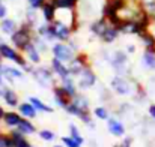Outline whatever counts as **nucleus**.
<instances>
[{"label":"nucleus","mask_w":155,"mask_h":147,"mask_svg":"<svg viewBox=\"0 0 155 147\" xmlns=\"http://www.w3.org/2000/svg\"><path fill=\"white\" fill-rule=\"evenodd\" d=\"M0 147H12L11 138H8L5 135H0Z\"/></svg>","instance_id":"obj_30"},{"label":"nucleus","mask_w":155,"mask_h":147,"mask_svg":"<svg viewBox=\"0 0 155 147\" xmlns=\"http://www.w3.org/2000/svg\"><path fill=\"white\" fill-rule=\"evenodd\" d=\"M0 54L3 56V57H8V59H12L14 62H17V63H20V65H23L24 62H23V59L14 51V50L11 48V47H8V45H2L0 47Z\"/></svg>","instance_id":"obj_5"},{"label":"nucleus","mask_w":155,"mask_h":147,"mask_svg":"<svg viewBox=\"0 0 155 147\" xmlns=\"http://www.w3.org/2000/svg\"><path fill=\"white\" fill-rule=\"evenodd\" d=\"M26 147H32V146H30V144H29V146H26Z\"/></svg>","instance_id":"obj_40"},{"label":"nucleus","mask_w":155,"mask_h":147,"mask_svg":"<svg viewBox=\"0 0 155 147\" xmlns=\"http://www.w3.org/2000/svg\"><path fill=\"white\" fill-rule=\"evenodd\" d=\"M50 33H53L59 39H68V36H69V30H68L66 24L60 23V21H56L50 27Z\"/></svg>","instance_id":"obj_1"},{"label":"nucleus","mask_w":155,"mask_h":147,"mask_svg":"<svg viewBox=\"0 0 155 147\" xmlns=\"http://www.w3.org/2000/svg\"><path fill=\"white\" fill-rule=\"evenodd\" d=\"M56 98H57L59 105L66 107V105H68V98H71V95L62 87V89H57V90H56Z\"/></svg>","instance_id":"obj_8"},{"label":"nucleus","mask_w":155,"mask_h":147,"mask_svg":"<svg viewBox=\"0 0 155 147\" xmlns=\"http://www.w3.org/2000/svg\"><path fill=\"white\" fill-rule=\"evenodd\" d=\"M3 86H5V84H3V81H2V78H0V96L5 95V92H3Z\"/></svg>","instance_id":"obj_36"},{"label":"nucleus","mask_w":155,"mask_h":147,"mask_svg":"<svg viewBox=\"0 0 155 147\" xmlns=\"http://www.w3.org/2000/svg\"><path fill=\"white\" fill-rule=\"evenodd\" d=\"M2 45H3V42H2V38H0V47H2Z\"/></svg>","instance_id":"obj_38"},{"label":"nucleus","mask_w":155,"mask_h":147,"mask_svg":"<svg viewBox=\"0 0 155 147\" xmlns=\"http://www.w3.org/2000/svg\"><path fill=\"white\" fill-rule=\"evenodd\" d=\"M44 15H45L47 20H51L53 17H54V9H53L51 5H45L44 6Z\"/></svg>","instance_id":"obj_26"},{"label":"nucleus","mask_w":155,"mask_h":147,"mask_svg":"<svg viewBox=\"0 0 155 147\" xmlns=\"http://www.w3.org/2000/svg\"><path fill=\"white\" fill-rule=\"evenodd\" d=\"M53 5L56 8H72L75 5V0H53Z\"/></svg>","instance_id":"obj_19"},{"label":"nucleus","mask_w":155,"mask_h":147,"mask_svg":"<svg viewBox=\"0 0 155 147\" xmlns=\"http://www.w3.org/2000/svg\"><path fill=\"white\" fill-rule=\"evenodd\" d=\"M36 78L41 81V84H42V86H48V84H50V81H51V75H50V72H48V71H45V69L38 71V72H36Z\"/></svg>","instance_id":"obj_12"},{"label":"nucleus","mask_w":155,"mask_h":147,"mask_svg":"<svg viewBox=\"0 0 155 147\" xmlns=\"http://www.w3.org/2000/svg\"><path fill=\"white\" fill-rule=\"evenodd\" d=\"M3 116H5V113H3V108H2V107H0V119H2V117H3Z\"/></svg>","instance_id":"obj_37"},{"label":"nucleus","mask_w":155,"mask_h":147,"mask_svg":"<svg viewBox=\"0 0 155 147\" xmlns=\"http://www.w3.org/2000/svg\"><path fill=\"white\" fill-rule=\"evenodd\" d=\"M149 114H151L152 119H155V105H151V107H149Z\"/></svg>","instance_id":"obj_35"},{"label":"nucleus","mask_w":155,"mask_h":147,"mask_svg":"<svg viewBox=\"0 0 155 147\" xmlns=\"http://www.w3.org/2000/svg\"><path fill=\"white\" fill-rule=\"evenodd\" d=\"M18 131H20L21 134H33V132H35V128H33V125H32L30 122L21 120L20 125H18Z\"/></svg>","instance_id":"obj_13"},{"label":"nucleus","mask_w":155,"mask_h":147,"mask_svg":"<svg viewBox=\"0 0 155 147\" xmlns=\"http://www.w3.org/2000/svg\"><path fill=\"white\" fill-rule=\"evenodd\" d=\"M53 51H54L56 59H59L60 62H68V60L72 59V51L66 45H56Z\"/></svg>","instance_id":"obj_3"},{"label":"nucleus","mask_w":155,"mask_h":147,"mask_svg":"<svg viewBox=\"0 0 155 147\" xmlns=\"http://www.w3.org/2000/svg\"><path fill=\"white\" fill-rule=\"evenodd\" d=\"M5 15H6V8H5L2 3H0V18H3Z\"/></svg>","instance_id":"obj_34"},{"label":"nucleus","mask_w":155,"mask_h":147,"mask_svg":"<svg viewBox=\"0 0 155 147\" xmlns=\"http://www.w3.org/2000/svg\"><path fill=\"white\" fill-rule=\"evenodd\" d=\"M0 68H2V60H0Z\"/></svg>","instance_id":"obj_39"},{"label":"nucleus","mask_w":155,"mask_h":147,"mask_svg":"<svg viewBox=\"0 0 155 147\" xmlns=\"http://www.w3.org/2000/svg\"><path fill=\"white\" fill-rule=\"evenodd\" d=\"M5 77H9V78H20L21 77V72L17 71V69H12V68H5Z\"/></svg>","instance_id":"obj_21"},{"label":"nucleus","mask_w":155,"mask_h":147,"mask_svg":"<svg viewBox=\"0 0 155 147\" xmlns=\"http://www.w3.org/2000/svg\"><path fill=\"white\" fill-rule=\"evenodd\" d=\"M103 36H104V39H105L107 42H110V41L116 39V30H114V29H107Z\"/></svg>","instance_id":"obj_25"},{"label":"nucleus","mask_w":155,"mask_h":147,"mask_svg":"<svg viewBox=\"0 0 155 147\" xmlns=\"http://www.w3.org/2000/svg\"><path fill=\"white\" fill-rule=\"evenodd\" d=\"M29 3L33 6V8H39L44 5V0H29Z\"/></svg>","instance_id":"obj_33"},{"label":"nucleus","mask_w":155,"mask_h":147,"mask_svg":"<svg viewBox=\"0 0 155 147\" xmlns=\"http://www.w3.org/2000/svg\"><path fill=\"white\" fill-rule=\"evenodd\" d=\"M80 74H81V81H80V84H81L83 87H86V86H92V84H94L95 77H94V74H92L91 71L84 69V71H81Z\"/></svg>","instance_id":"obj_7"},{"label":"nucleus","mask_w":155,"mask_h":147,"mask_svg":"<svg viewBox=\"0 0 155 147\" xmlns=\"http://www.w3.org/2000/svg\"><path fill=\"white\" fill-rule=\"evenodd\" d=\"M63 143L68 147H80V143H77L72 137H71V138H63Z\"/></svg>","instance_id":"obj_31"},{"label":"nucleus","mask_w":155,"mask_h":147,"mask_svg":"<svg viewBox=\"0 0 155 147\" xmlns=\"http://www.w3.org/2000/svg\"><path fill=\"white\" fill-rule=\"evenodd\" d=\"M3 98H5V101H6L9 105H15V104L18 102L17 95H15L12 90H6V92H5V95H3Z\"/></svg>","instance_id":"obj_20"},{"label":"nucleus","mask_w":155,"mask_h":147,"mask_svg":"<svg viewBox=\"0 0 155 147\" xmlns=\"http://www.w3.org/2000/svg\"><path fill=\"white\" fill-rule=\"evenodd\" d=\"M71 135H72V138L77 141V143H83V138L80 137V134H78V131H77V128L75 126H71Z\"/></svg>","instance_id":"obj_28"},{"label":"nucleus","mask_w":155,"mask_h":147,"mask_svg":"<svg viewBox=\"0 0 155 147\" xmlns=\"http://www.w3.org/2000/svg\"><path fill=\"white\" fill-rule=\"evenodd\" d=\"M20 113L23 114V116H26V117H35V107L33 105H29V104H23L21 107H20Z\"/></svg>","instance_id":"obj_16"},{"label":"nucleus","mask_w":155,"mask_h":147,"mask_svg":"<svg viewBox=\"0 0 155 147\" xmlns=\"http://www.w3.org/2000/svg\"><path fill=\"white\" fill-rule=\"evenodd\" d=\"M63 89L71 95V98L74 96V93H75V90H74V86H72V83L69 81V80H65V84H63Z\"/></svg>","instance_id":"obj_27"},{"label":"nucleus","mask_w":155,"mask_h":147,"mask_svg":"<svg viewBox=\"0 0 155 147\" xmlns=\"http://www.w3.org/2000/svg\"><path fill=\"white\" fill-rule=\"evenodd\" d=\"M108 27H107V24L104 23V21H98L95 26H94V30H95V33H98V35H101L103 36L104 33H105V30H107Z\"/></svg>","instance_id":"obj_23"},{"label":"nucleus","mask_w":155,"mask_h":147,"mask_svg":"<svg viewBox=\"0 0 155 147\" xmlns=\"http://www.w3.org/2000/svg\"><path fill=\"white\" fill-rule=\"evenodd\" d=\"M143 63H145V66H148V68H155V54L151 50H148V51L143 54Z\"/></svg>","instance_id":"obj_15"},{"label":"nucleus","mask_w":155,"mask_h":147,"mask_svg":"<svg viewBox=\"0 0 155 147\" xmlns=\"http://www.w3.org/2000/svg\"><path fill=\"white\" fill-rule=\"evenodd\" d=\"M56 147H60V146H56Z\"/></svg>","instance_id":"obj_41"},{"label":"nucleus","mask_w":155,"mask_h":147,"mask_svg":"<svg viewBox=\"0 0 155 147\" xmlns=\"http://www.w3.org/2000/svg\"><path fill=\"white\" fill-rule=\"evenodd\" d=\"M95 116L100 117V119H107V111L104 108H97L95 110Z\"/></svg>","instance_id":"obj_32"},{"label":"nucleus","mask_w":155,"mask_h":147,"mask_svg":"<svg viewBox=\"0 0 155 147\" xmlns=\"http://www.w3.org/2000/svg\"><path fill=\"white\" fill-rule=\"evenodd\" d=\"M53 69L60 75V77H63V78H66L68 77V69L63 66V63L59 60V59H56V60H53Z\"/></svg>","instance_id":"obj_11"},{"label":"nucleus","mask_w":155,"mask_h":147,"mask_svg":"<svg viewBox=\"0 0 155 147\" xmlns=\"http://www.w3.org/2000/svg\"><path fill=\"white\" fill-rule=\"evenodd\" d=\"M39 135H41V138H44L45 141H51V140H54V134H53L51 131H41Z\"/></svg>","instance_id":"obj_29"},{"label":"nucleus","mask_w":155,"mask_h":147,"mask_svg":"<svg viewBox=\"0 0 155 147\" xmlns=\"http://www.w3.org/2000/svg\"><path fill=\"white\" fill-rule=\"evenodd\" d=\"M14 29H15L14 21H11V20L3 21V24H2V30H3V32H6V33H12V32H14Z\"/></svg>","instance_id":"obj_24"},{"label":"nucleus","mask_w":155,"mask_h":147,"mask_svg":"<svg viewBox=\"0 0 155 147\" xmlns=\"http://www.w3.org/2000/svg\"><path fill=\"white\" fill-rule=\"evenodd\" d=\"M26 51H27L29 59H30L33 63H38V62H39V54H38V51H36V48H35L33 45H27V47H26Z\"/></svg>","instance_id":"obj_18"},{"label":"nucleus","mask_w":155,"mask_h":147,"mask_svg":"<svg viewBox=\"0 0 155 147\" xmlns=\"http://www.w3.org/2000/svg\"><path fill=\"white\" fill-rule=\"evenodd\" d=\"M111 86H113V89L117 92V93H120V95H125V93H128L130 92V84H128V81L127 80H124V78H114L113 81H111Z\"/></svg>","instance_id":"obj_4"},{"label":"nucleus","mask_w":155,"mask_h":147,"mask_svg":"<svg viewBox=\"0 0 155 147\" xmlns=\"http://www.w3.org/2000/svg\"><path fill=\"white\" fill-rule=\"evenodd\" d=\"M12 41L14 44L18 47V48H26L29 45V41H30V36H29V32L26 30H18L14 33L12 36Z\"/></svg>","instance_id":"obj_2"},{"label":"nucleus","mask_w":155,"mask_h":147,"mask_svg":"<svg viewBox=\"0 0 155 147\" xmlns=\"http://www.w3.org/2000/svg\"><path fill=\"white\" fill-rule=\"evenodd\" d=\"M20 122H21V119H20L18 114H15V113H6L5 114V123L8 126H18Z\"/></svg>","instance_id":"obj_10"},{"label":"nucleus","mask_w":155,"mask_h":147,"mask_svg":"<svg viewBox=\"0 0 155 147\" xmlns=\"http://www.w3.org/2000/svg\"><path fill=\"white\" fill-rule=\"evenodd\" d=\"M32 105H33L35 108L41 110V111H51V108H48L45 104H42L39 99H36V98H32Z\"/></svg>","instance_id":"obj_22"},{"label":"nucleus","mask_w":155,"mask_h":147,"mask_svg":"<svg viewBox=\"0 0 155 147\" xmlns=\"http://www.w3.org/2000/svg\"><path fill=\"white\" fill-rule=\"evenodd\" d=\"M108 129H110L111 134H114V135H117V137L124 135V126H122V123L117 122V120H114V119L108 120Z\"/></svg>","instance_id":"obj_6"},{"label":"nucleus","mask_w":155,"mask_h":147,"mask_svg":"<svg viewBox=\"0 0 155 147\" xmlns=\"http://www.w3.org/2000/svg\"><path fill=\"white\" fill-rule=\"evenodd\" d=\"M72 105H74L77 110H80L81 113H86L89 102H87V99L84 98V96H74V104H72Z\"/></svg>","instance_id":"obj_9"},{"label":"nucleus","mask_w":155,"mask_h":147,"mask_svg":"<svg viewBox=\"0 0 155 147\" xmlns=\"http://www.w3.org/2000/svg\"><path fill=\"white\" fill-rule=\"evenodd\" d=\"M142 41L148 50H152L155 47V36H152L151 33H142Z\"/></svg>","instance_id":"obj_17"},{"label":"nucleus","mask_w":155,"mask_h":147,"mask_svg":"<svg viewBox=\"0 0 155 147\" xmlns=\"http://www.w3.org/2000/svg\"><path fill=\"white\" fill-rule=\"evenodd\" d=\"M11 141H12V147H26L29 146V143L23 138V135H20V134H12V138H11Z\"/></svg>","instance_id":"obj_14"}]
</instances>
